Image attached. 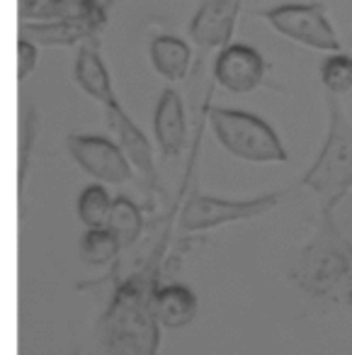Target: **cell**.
I'll list each match as a JSON object with an SVG mask.
<instances>
[{
    "instance_id": "1",
    "label": "cell",
    "mask_w": 352,
    "mask_h": 355,
    "mask_svg": "<svg viewBox=\"0 0 352 355\" xmlns=\"http://www.w3.org/2000/svg\"><path fill=\"white\" fill-rule=\"evenodd\" d=\"M289 280L323 306H352V241L335 222V212H318L316 227L297 253Z\"/></svg>"
},
{
    "instance_id": "2",
    "label": "cell",
    "mask_w": 352,
    "mask_h": 355,
    "mask_svg": "<svg viewBox=\"0 0 352 355\" xmlns=\"http://www.w3.org/2000/svg\"><path fill=\"white\" fill-rule=\"evenodd\" d=\"M156 256L146 268L122 282L100 321L103 345L109 355H156L158 316L153 297L158 290Z\"/></svg>"
},
{
    "instance_id": "3",
    "label": "cell",
    "mask_w": 352,
    "mask_h": 355,
    "mask_svg": "<svg viewBox=\"0 0 352 355\" xmlns=\"http://www.w3.org/2000/svg\"><path fill=\"white\" fill-rule=\"evenodd\" d=\"M328 134L318 156L301 175V185L318 198V212H335L352 193V122L340 98L326 95Z\"/></svg>"
},
{
    "instance_id": "4",
    "label": "cell",
    "mask_w": 352,
    "mask_h": 355,
    "mask_svg": "<svg viewBox=\"0 0 352 355\" xmlns=\"http://www.w3.org/2000/svg\"><path fill=\"white\" fill-rule=\"evenodd\" d=\"M209 124L219 146L245 163H287L289 153L272 127L255 112L209 107Z\"/></svg>"
},
{
    "instance_id": "5",
    "label": "cell",
    "mask_w": 352,
    "mask_h": 355,
    "mask_svg": "<svg viewBox=\"0 0 352 355\" xmlns=\"http://www.w3.org/2000/svg\"><path fill=\"white\" fill-rule=\"evenodd\" d=\"M279 37L294 42L306 49L321 51V54H337L342 51L340 37H337L333 22L328 20V12L323 3H299V0H289V3H279V6L265 8L258 12Z\"/></svg>"
},
{
    "instance_id": "6",
    "label": "cell",
    "mask_w": 352,
    "mask_h": 355,
    "mask_svg": "<svg viewBox=\"0 0 352 355\" xmlns=\"http://www.w3.org/2000/svg\"><path fill=\"white\" fill-rule=\"evenodd\" d=\"M279 202H282V193L279 190L255 195V198H245V200L216 198V195L195 190V193H190L185 207H182L177 227H180V232L187 234L211 232V229L226 227V224L258 219L263 214L272 212Z\"/></svg>"
},
{
    "instance_id": "7",
    "label": "cell",
    "mask_w": 352,
    "mask_h": 355,
    "mask_svg": "<svg viewBox=\"0 0 352 355\" xmlns=\"http://www.w3.org/2000/svg\"><path fill=\"white\" fill-rule=\"evenodd\" d=\"M66 151L80 171L103 185H124L134 178V166L122 146L103 134H69Z\"/></svg>"
},
{
    "instance_id": "8",
    "label": "cell",
    "mask_w": 352,
    "mask_h": 355,
    "mask_svg": "<svg viewBox=\"0 0 352 355\" xmlns=\"http://www.w3.org/2000/svg\"><path fill=\"white\" fill-rule=\"evenodd\" d=\"M267 61L255 46L231 42L214 59V80L234 95H250L265 83Z\"/></svg>"
},
{
    "instance_id": "9",
    "label": "cell",
    "mask_w": 352,
    "mask_h": 355,
    "mask_svg": "<svg viewBox=\"0 0 352 355\" xmlns=\"http://www.w3.org/2000/svg\"><path fill=\"white\" fill-rule=\"evenodd\" d=\"M103 110H105V122H107V127L114 132L117 144L122 146V151L127 153L134 171L143 178V183H146L148 188H153L158 180L153 144L148 141V137L141 132V127L132 119V114L124 110V105L119 103V98L114 100V103L105 105Z\"/></svg>"
},
{
    "instance_id": "10",
    "label": "cell",
    "mask_w": 352,
    "mask_h": 355,
    "mask_svg": "<svg viewBox=\"0 0 352 355\" xmlns=\"http://www.w3.org/2000/svg\"><path fill=\"white\" fill-rule=\"evenodd\" d=\"M236 15H238V0H202V6L190 20V40L202 51L224 49L231 44V35L236 30Z\"/></svg>"
},
{
    "instance_id": "11",
    "label": "cell",
    "mask_w": 352,
    "mask_h": 355,
    "mask_svg": "<svg viewBox=\"0 0 352 355\" xmlns=\"http://www.w3.org/2000/svg\"><path fill=\"white\" fill-rule=\"evenodd\" d=\"M153 134L158 151L166 161H173L182 153L187 144V117L185 103L175 88H166L156 103L153 112Z\"/></svg>"
},
{
    "instance_id": "12",
    "label": "cell",
    "mask_w": 352,
    "mask_h": 355,
    "mask_svg": "<svg viewBox=\"0 0 352 355\" xmlns=\"http://www.w3.org/2000/svg\"><path fill=\"white\" fill-rule=\"evenodd\" d=\"M103 32V27L78 20L20 22V37L35 42L37 46H83L98 42Z\"/></svg>"
},
{
    "instance_id": "13",
    "label": "cell",
    "mask_w": 352,
    "mask_h": 355,
    "mask_svg": "<svg viewBox=\"0 0 352 355\" xmlns=\"http://www.w3.org/2000/svg\"><path fill=\"white\" fill-rule=\"evenodd\" d=\"M73 78L78 83V88L90 100L103 105V107L117 100L112 76H109L107 64L100 56V40L78 46V54H76V64H73Z\"/></svg>"
},
{
    "instance_id": "14",
    "label": "cell",
    "mask_w": 352,
    "mask_h": 355,
    "mask_svg": "<svg viewBox=\"0 0 352 355\" xmlns=\"http://www.w3.org/2000/svg\"><path fill=\"white\" fill-rule=\"evenodd\" d=\"M148 59L163 80L177 83L190 73L192 46L177 35H158L148 44Z\"/></svg>"
},
{
    "instance_id": "15",
    "label": "cell",
    "mask_w": 352,
    "mask_h": 355,
    "mask_svg": "<svg viewBox=\"0 0 352 355\" xmlns=\"http://www.w3.org/2000/svg\"><path fill=\"white\" fill-rule=\"evenodd\" d=\"M153 309H156L158 324L166 329H182L192 324L197 316V297L182 282H168L156 290L153 297Z\"/></svg>"
},
{
    "instance_id": "16",
    "label": "cell",
    "mask_w": 352,
    "mask_h": 355,
    "mask_svg": "<svg viewBox=\"0 0 352 355\" xmlns=\"http://www.w3.org/2000/svg\"><path fill=\"white\" fill-rule=\"evenodd\" d=\"M37 134H39V112L32 100H22L20 119H17V188L20 193L27 185L30 175V158L35 151Z\"/></svg>"
},
{
    "instance_id": "17",
    "label": "cell",
    "mask_w": 352,
    "mask_h": 355,
    "mask_svg": "<svg viewBox=\"0 0 352 355\" xmlns=\"http://www.w3.org/2000/svg\"><path fill=\"white\" fill-rule=\"evenodd\" d=\"M112 207H114V198L109 195L107 185L103 183L85 185L78 195V202H76V212H78L80 222L85 224V229L109 227Z\"/></svg>"
},
{
    "instance_id": "18",
    "label": "cell",
    "mask_w": 352,
    "mask_h": 355,
    "mask_svg": "<svg viewBox=\"0 0 352 355\" xmlns=\"http://www.w3.org/2000/svg\"><path fill=\"white\" fill-rule=\"evenodd\" d=\"M119 251H122V243H119L117 234L109 227L85 229V234L80 236V243H78L80 261L95 268L109 266V263L119 256Z\"/></svg>"
},
{
    "instance_id": "19",
    "label": "cell",
    "mask_w": 352,
    "mask_h": 355,
    "mask_svg": "<svg viewBox=\"0 0 352 355\" xmlns=\"http://www.w3.org/2000/svg\"><path fill=\"white\" fill-rule=\"evenodd\" d=\"M109 229L117 234L122 248H132L143 234V212L132 198L117 195L114 198L112 217H109Z\"/></svg>"
},
{
    "instance_id": "20",
    "label": "cell",
    "mask_w": 352,
    "mask_h": 355,
    "mask_svg": "<svg viewBox=\"0 0 352 355\" xmlns=\"http://www.w3.org/2000/svg\"><path fill=\"white\" fill-rule=\"evenodd\" d=\"M321 85L326 95L333 98H342L352 90V54L347 51H337V54H328L321 61Z\"/></svg>"
},
{
    "instance_id": "21",
    "label": "cell",
    "mask_w": 352,
    "mask_h": 355,
    "mask_svg": "<svg viewBox=\"0 0 352 355\" xmlns=\"http://www.w3.org/2000/svg\"><path fill=\"white\" fill-rule=\"evenodd\" d=\"M56 20H78L107 27L112 0H54Z\"/></svg>"
},
{
    "instance_id": "22",
    "label": "cell",
    "mask_w": 352,
    "mask_h": 355,
    "mask_svg": "<svg viewBox=\"0 0 352 355\" xmlns=\"http://www.w3.org/2000/svg\"><path fill=\"white\" fill-rule=\"evenodd\" d=\"M20 22H49L56 20L54 0H17Z\"/></svg>"
},
{
    "instance_id": "23",
    "label": "cell",
    "mask_w": 352,
    "mask_h": 355,
    "mask_svg": "<svg viewBox=\"0 0 352 355\" xmlns=\"http://www.w3.org/2000/svg\"><path fill=\"white\" fill-rule=\"evenodd\" d=\"M39 64V46L20 37L17 40V80H27Z\"/></svg>"
}]
</instances>
